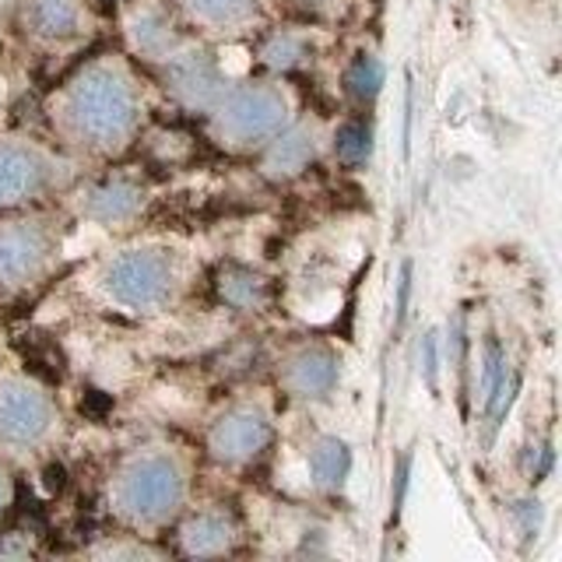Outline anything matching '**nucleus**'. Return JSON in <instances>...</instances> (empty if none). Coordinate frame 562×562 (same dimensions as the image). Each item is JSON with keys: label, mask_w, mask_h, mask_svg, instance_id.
Listing matches in <instances>:
<instances>
[{"label": "nucleus", "mask_w": 562, "mask_h": 562, "mask_svg": "<svg viewBox=\"0 0 562 562\" xmlns=\"http://www.w3.org/2000/svg\"><path fill=\"white\" fill-rule=\"evenodd\" d=\"M127 35H131L134 49L140 53V57H148V60H166L176 53V46H180V32H176L172 18L162 8H155V4L140 8L131 18Z\"/></svg>", "instance_id": "obj_14"}, {"label": "nucleus", "mask_w": 562, "mask_h": 562, "mask_svg": "<svg viewBox=\"0 0 562 562\" xmlns=\"http://www.w3.org/2000/svg\"><path fill=\"white\" fill-rule=\"evenodd\" d=\"M310 474H313V485H321L327 492L341 488L351 474V450L338 436L321 439V443L310 450Z\"/></svg>", "instance_id": "obj_17"}, {"label": "nucleus", "mask_w": 562, "mask_h": 562, "mask_svg": "<svg viewBox=\"0 0 562 562\" xmlns=\"http://www.w3.org/2000/svg\"><path fill=\"white\" fill-rule=\"evenodd\" d=\"M57 429V404L35 380H0V447L35 450Z\"/></svg>", "instance_id": "obj_7"}, {"label": "nucleus", "mask_w": 562, "mask_h": 562, "mask_svg": "<svg viewBox=\"0 0 562 562\" xmlns=\"http://www.w3.org/2000/svg\"><path fill=\"white\" fill-rule=\"evenodd\" d=\"M183 496H187V479L180 464L169 453H155V450L131 457L120 468L113 485L116 514L137 527L166 524L183 506Z\"/></svg>", "instance_id": "obj_3"}, {"label": "nucleus", "mask_w": 562, "mask_h": 562, "mask_svg": "<svg viewBox=\"0 0 562 562\" xmlns=\"http://www.w3.org/2000/svg\"><path fill=\"white\" fill-rule=\"evenodd\" d=\"M60 254V228L46 215H0V299L29 292Z\"/></svg>", "instance_id": "obj_4"}, {"label": "nucleus", "mask_w": 562, "mask_h": 562, "mask_svg": "<svg viewBox=\"0 0 562 562\" xmlns=\"http://www.w3.org/2000/svg\"><path fill=\"white\" fill-rule=\"evenodd\" d=\"M49 120L64 140L85 151H120L140 123L137 85L116 60H92L57 88Z\"/></svg>", "instance_id": "obj_1"}, {"label": "nucleus", "mask_w": 562, "mask_h": 562, "mask_svg": "<svg viewBox=\"0 0 562 562\" xmlns=\"http://www.w3.org/2000/svg\"><path fill=\"white\" fill-rule=\"evenodd\" d=\"M345 81H348V92L356 99L373 102L376 92H380V85H383V64L376 57H369V53H362V57L348 67Z\"/></svg>", "instance_id": "obj_20"}, {"label": "nucleus", "mask_w": 562, "mask_h": 562, "mask_svg": "<svg viewBox=\"0 0 562 562\" xmlns=\"http://www.w3.org/2000/svg\"><path fill=\"white\" fill-rule=\"evenodd\" d=\"M316 155V140L310 127H285L268 140V151H263V169L274 180H292L303 169H310Z\"/></svg>", "instance_id": "obj_13"}, {"label": "nucleus", "mask_w": 562, "mask_h": 562, "mask_svg": "<svg viewBox=\"0 0 562 562\" xmlns=\"http://www.w3.org/2000/svg\"><path fill=\"white\" fill-rule=\"evenodd\" d=\"M187 8L207 29H239L257 14V0H187Z\"/></svg>", "instance_id": "obj_18"}, {"label": "nucleus", "mask_w": 562, "mask_h": 562, "mask_svg": "<svg viewBox=\"0 0 562 562\" xmlns=\"http://www.w3.org/2000/svg\"><path fill=\"white\" fill-rule=\"evenodd\" d=\"M281 383L292 397L303 401H324L334 383H338V356L324 345H306L299 348L295 356L285 362V373H281Z\"/></svg>", "instance_id": "obj_11"}, {"label": "nucleus", "mask_w": 562, "mask_h": 562, "mask_svg": "<svg viewBox=\"0 0 562 562\" xmlns=\"http://www.w3.org/2000/svg\"><path fill=\"white\" fill-rule=\"evenodd\" d=\"M18 18L35 43H67L85 25V0H22Z\"/></svg>", "instance_id": "obj_12"}, {"label": "nucleus", "mask_w": 562, "mask_h": 562, "mask_svg": "<svg viewBox=\"0 0 562 562\" xmlns=\"http://www.w3.org/2000/svg\"><path fill=\"white\" fill-rule=\"evenodd\" d=\"M176 260L166 250H127L110 268L102 271V292L113 299L116 306L134 313H151L166 306L176 292Z\"/></svg>", "instance_id": "obj_6"}, {"label": "nucleus", "mask_w": 562, "mask_h": 562, "mask_svg": "<svg viewBox=\"0 0 562 562\" xmlns=\"http://www.w3.org/2000/svg\"><path fill=\"white\" fill-rule=\"evenodd\" d=\"M166 88L169 95L187 105L193 113H211V105L222 95V75L218 64L207 57V53L187 49V53H172L166 57Z\"/></svg>", "instance_id": "obj_9"}, {"label": "nucleus", "mask_w": 562, "mask_h": 562, "mask_svg": "<svg viewBox=\"0 0 562 562\" xmlns=\"http://www.w3.org/2000/svg\"><path fill=\"white\" fill-rule=\"evenodd\" d=\"M215 292L228 310H239V313H257L268 306V299H271L268 281H263L257 271L243 268V263H225L218 271Z\"/></svg>", "instance_id": "obj_15"}, {"label": "nucleus", "mask_w": 562, "mask_h": 562, "mask_svg": "<svg viewBox=\"0 0 562 562\" xmlns=\"http://www.w3.org/2000/svg\"><path fill=\"white\" fill-rule=\"evenodd\" d=\"M295 4L303 8V11H310V14H324L334 4V0H295Z\"/></svg>", "instance_id": "obj_24"}, {"label": "nucleus", "mask_w": 562, "mask_h": 562, "mask_svg": "<svg viewBox=\"0 0 562 562\" xmlns=\"http://www.w3.org/2000/svg\"><path fill=\"white\" fill-rule=\"evenodd\" d=\"M140 207H145V187L127 172L102 176V180H95L81 198V215L99 225H123L137 218Z\"/></svg>", "instance_id": "obj_10"}, {"label": "nucleus", "mask_w": 562, "mask_h": 562, "mask_svg": "<svg viewBox=\"0 0 562 562\" xmlns=\"http://www.w3.org/2000/svg\"><path fill=\"white\" fill-rule=\"evenodd\" d=\"M369 123L366 120H348L338 127V134H334V151H338L341 162L348 166H359L362 158H369Z\"/></svg>", "instance_id": "obj_21"}, {"label": "nucleus", "mask_w": 562, "mask_h": 562, "mask_svg": "<svg viewBox=\"0 0 562 562\" xmlns=\"http://www.w3.org/2000/svg\"><path fill=\"white\" fill-rule=\"evenodd\" d=\"M180 544L187 555H225L236 544V524L225 514H193L183 524Z\"/></svg>", "instance_id": "obj_16"}, {"label": "nucleus", "mask_w": 562, "mask_h": 562, "mask_svg": "<svg viewBox=\"0 0 562 562\" xmlns=\"http://www.w3.org/2000/svg\"><path fill=\"white\" fill-rule=\"evenodd\" d=\"M260 60L268 67H274V70H292V67L310 60V40L303 32L278 29L260 43Z\"/></svg>", "instance_id": "obj_19"}, {"label": "nucleus", "mask_w": 562, "mask_h": 562, "mask_svg": "<svg viewBox=\"0 0 562 562\" xmlns=\"http://www.w3.org/2000/svg\"><path fill=\"white\" fill-rule=\"evenodd\" d=\"M271 422L268 415H263L260 408H233V412H225L215 426H211V436H207V450L215 461L222 464H250L257 461V457L271 447Z\"/></svg>", "instance_id": "obj_8"}, {"label": "nucleus", "mask_w": 562, "mask_h": 562, "mask_svg": "<svg viewBox=\"0 0 562 562\" xmlns=\"http://www.w3.org/2000/svg\"><path fill=\"white\" fill-rule=\"evenodd\" d=\"M67 166L64 158L32 137H0V215L4 211H22L46 193L64 187Z\"/></svg>", "instance_id": "obj_5"}, {"label": "nucleus", "mask_w": 562, "mask_h": 562, "mask_svg": "<svg viewBox=\"0 0 562 562\" xmlns=\"http://www.w3.org/2000/svg\"><path fill=\"white\" fill-rule=\"evenodd\" d=\"M211 123L228 148H263L274 134L289 127V99L271 81H243L222 88L218 102L211 105Z\"/></svg>", "instance_id": "obj_2"}, {"label": "nucleus", "mask_w": 562, "mask_h": 562, "mask_svg": "<svg viewBox=\"0 0 562 562\" xmlns=\"http://www.w3.org/2000/svg\"><path fill=\"white\" fill-rule=\"evenodd\" d=\"M426 373H429V383H436V338L432 334L426 338Z\"/></svg>", "instance_id": "obj_23"}, {"label": "nucleus", "mask_w": 562, "mask_h": 562, "mask_svg": "<svg viewBox=\"0 0 562 562\" xmlns=\"http://www.w3.org/2000/svg\"><path fill=\"white\" fill-rule=\"evenodd\" d=\"M11 503H14V479L8 474V468L0 464V517L8 514L11 509Z\"/></svg>", "instance_id": "obj_22"}]
</instances>
